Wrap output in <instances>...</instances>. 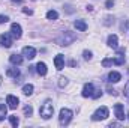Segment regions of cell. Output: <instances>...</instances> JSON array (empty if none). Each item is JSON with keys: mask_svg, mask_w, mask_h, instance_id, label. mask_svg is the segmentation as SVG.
Segmentation results:
<instances>
[{"mask_svg": "<svg viewBox=\"0 0 129 128\" xmlns=\"http://www.w3.org/2000/svg\"><path fill=\"white\" fill-rule=\"evenodd\" d=\"M23 94L27 96H30L33 94V84H24L23 86Z\"/></svg>", "mask_w": 129, "mask_h": 128, "instance_id": "cell-19", "label": "cell"}, {"mask_svg": "<svg viewBox=\"0 0 129 128\" xmlns=\"http://www.w3.org/2000/svg\"><path fill=\"white\" fill-rule=\"evenodd\" d=\"M83 57H84L86 60H92V57H93V53H92V51H89V50H84V53H83Z\"/></svg>", "mask_w": 129, "mask_h": 128, "instance_id": "cell-23", "label": "cell"}, {"mask_svg": "<svg viewBox=\"0 0 129 128\" xmlns=\"http://www.w3.org/2000/svg\"><path fill=\"white\" fill-rule=\"evenodd\" d=\"M107 44H108V47H111V48H119V38H117V35H110Z\"/></svg>", "mask_w": 129, "mask_h": 128, "instance_id": "cell-14", "label": "cell"}, {"mask_svg": "<svg viewBox=\"0 0 129 128\" xmlns=\"http://www.w3.org/2000/svg\"><path fill=\"white\" fill-rule=\"evenodd\" d=\"M105 6H107L108 9H111V8L114 6V2H113V0H107V3H105Z\"/></svg>", "mask_w": 129, "mask_h": 128, "instance_id": "cell-30", "label": "cell"}, {"mask_svg": "<svg viewBox=\"0 0 129 128\" xmlns=\"http://www.w3.org/2000/svg\"><path fill=\"white\" fill-rule=\"evenodd\" d=\"M114 127H119V124H117V122H111V124H110V128H114Z\"/></svg>", "mask_w": 129, "mask_h": 128, "instance_id": "cell-33", "label": "cell"}, {"mask_svg": "<svg viewBox=\"0 0 129 128\" xmlns=\"http://www.w3.org/2000/svg\"><path fill=\"white\" fill-rule=\"evenodd\" d=\"M11 35H12L14 39H20V38H21L23 29H21V26H20L18 23H12V24H11Z\"/></svg>", "mask_w": 129, "mask_h": 128, "instance_id": "cell-5", "label": "cell"}, {"mask_svg": "<svg viewBox=\"0 0 129 128\" xmlns=\"http://www.w3.org/2000/svg\"><path fill=\"white\" fill-rule=\"evenodd\" d=\"M47 18H48V20H53V21H54V20H57V18H59L57 11H54V9L48 11V12H47Z\"/></svg>", "mask_w": 129, "mask_h": 128, "instance_id": "cell-20", "label": "cell"}, {"mask_svg": "<svg viewBox=\"0 0 129 128\" xmlns=\"http://www.w3.org/2000/svg\"><path fill=\"white\" fill-rule=\"evenodd\" d=\"M39 115H41L42 119H50V118L54 115V105H53V101H51V99H47V101L41 105Z\"/></svg>", "mask_w": 129, "mask_h": 128, "instance_id": "cell-2", "label": "cell"}, {"mask_svg": "<svg viewBox=\"0 0 129 128\" xmlns=\"http://www.w3.org/2000/svg\"><path fill=\"white\" fill-rule=\"evenodd\" d=\"M0 84H2V77H0Z\"/></svg>", "mask_w": 129, "mask_h": 128, "instance_id": "cell-35", "label": "cell"}, {"mask_svg": "<svg viewBox=\"0 0 129 128\" xmlns=\"http://www.w3.org/2000/svg\"><path fill=\"white\" fill-rule=\"evenodd\" d=\"M8 21H9V17H8V15H0V24L8 23Z\"/></svg>", "mask_w": 129, "mask_h": 128, "instance_id": "cell-28", "label": "cell"}, {"mask_svg": "<svg viewBox=\"0 0 129 128\" xmlns=\"http://www.w3.org/2000/svg\"><path fill=\"white\" fill-rule=\"evenodd\" d=\"M24 113H26V116H32L33 109L30 107V105H26V107H24Z\"/></svg>", "mask_w": 129, "mask_h": 128, "instance_id": "cell-26", "label": "cell"}, {"mask_svg": "<svg viewBox=\"0 0 129 128\" xmlns=\"http://www.w3.org/2000/svg\"><path fill=\"white\" fill-rule=\"evenodd\" d=\"M9 122H11V125H12V127H18V124H20V121H18V118H17L15 115L9 116Z\"/></svg>", "mask_w": 129, "mask_h": 128, "instance_id": "cell-22", "label": "cell"}, {"mask_svg": "<svg viewBox=\"0 0 129 128\" xmlns=\"http://www.w3.org/2000/svg\"><path fill=\"white\" fill-rule=\"evenodd\" d=\"M120 80H122V74H120V72L111 71V72L108 74V81H110V83H119Z\"/></svg>", "mask_w": 129, "mask_h": 128, "instance_id": "cell-13", "label": "cell"}, {"mask_svg": "<svg viewBox=\"0 0 129 128\" xmlns=\"http://www.w3.org/2000/svg\"><path fill=\"white\" fill-rule=\"evenodd\" d=\"M114 113H116V116H117L119 121H123L125 119V109H123L122 104H116L114 105Z\"/></svg>", "mask_w": 129, "mask_h": 128, "instance_id": "cell-10", "label": "cell"}, {"mask_svg": "<svg viewBox=\"0 0 129 128\" xmlns=\"http://www.w3.org/2000/svg\"><path fill=\"white\" fill-rule=\"evenodd\" d=\"M12 41H14V38H12L11 33H2L0 35V42H2V45L5 48H9L12 45Z\"/></svg>", "mask_w": 129, "mask_h": 128, "instance_id": "cell-6", "label": "cell"}, {"mask_svg": "<svg viewBox=\"0 0 129 128\" xmlns=\"http://www.w3.org/2000/svg\"><path fill=\"white\" fill-rule=\"evenodd\" d=\"M123 94H125V96H129V80H128V83L125 84V89H123Z\"/></svg>", "mask_w": 129, "mask_h": 128, "instance_id": "cell-29", "label": "cell"}, {"mask_svg": "<svg viewBox=\"0 0 129 128\" xmlns=\"http://www.w3.org/2000/svg\"><path fill=\"white\" fill-rule=\"evenodd\" d=\"M74 26H75V29L80 30V32H86V30H87V24H86V21H83V20H77V21L74 23Z\"/></svg>", "mask_w": 129, "mask_h": 128, "instance_id": "cell-15", "label": "cell"}, {"mask_svg": "<svg viewBox=\"0 0 129 128\" xmlns=\"http://www.w3.org/2000/svg\"><path fill=\"white\" fill-rule=\"evenodd\" d=\"M108 92H110L111 95H117V92H116L114 89H111V88H108Z\"/></svg>", "mask_w": 129, "mask_h": 128, "instance_id": "cell-32", "label": "cell"}, {"mask_svg": "<svg viewBox=\"0 0 129 128\" xmlns=\"http://www.w3.org/2000/svg\"><path fill=\"white\" fill-rule=\"evenodd\" d=\"M54 65H56V69L57 71H62L64 68V57L63 54H57L56 57H54Z\"/></svg>", "mask_w": 129, "mask_h": 128, "instance_id": "cell-12", "label": "cell"}, {"mask_svg": "<svg viewBox=\"0 0 129 128\" xmlns=\"http://www.w3.org/2000/svg\"><path fill=\"white\" fill-rule=\"evenodd\" d=\"M47 71H48V68H47V65L44 63V62H39V63L36 65V72H38L39 75H45Z\"/></svg>", "mask_w": 129, "mask_h": 128, "instance_id": "cell-16", "label": "cell"}, {"mask_svg": "<svg viewBox=\"0 0 129 128\" xmlns=\"http://www.w3.org/2000/svg\"><path fill=\"white\" fill-rule=\"evenodd\" d=\"M6 74H8L9 77H15V78H17V77L20 75V69H18V68H9V69L6 71Z\"/></svg>", "mask_w": 129, "mask_h": 128, "instance_id": "cell-18", "label": "cell"}, {"mask_svg": "<svg viewBox=\"0 0 129 128\" xmlns=\"http://www.w3.org/2000/svg\"><path fill=\"white\" fill-rule=\"evenodd\" d=\"M23 12H24V14H29V15H32V14H33L32 9H27V8H24V9H23Z\"/></svg>", "mask_w": 129, "mask_h": 128, "instance_id": "cell-31", "label": "cell"}, {"mask_svg": "<svg viewBox=\"0 0 129 128\" xmlns=\"http://www.w3.org/2000/svg\"><path fill=\"white\" fill-rule=\"evenodd\" d=\"M108 115H110V110H108L107 107H99L96 112L93 113L92 119H93V121H104V119L108 118Z\"/></svg>", "mask_w": 129, "mask_h": 128, "instance_id": "cell-4", "label": "cell"}, {"mask_svg": "<svg viewBox=\"0 0 129 128\" xmlns=\"http://www.w3.org/2000/svg\"><path fill=\"white\" fill-rule=\"evenodd\" d=\"M6 104H8L9 109L15 110V109L18 107V104H20V99H18L17 96H14V95H8L6 96Z\"/></svg>", "mask_w": 129, "mask_h": 128, "instance_id": "cell-7", "label": "cell"}, {"mask_svg": "<svg viewBox=\"0 0 129 128\" xmlns=\"http://www.w3.org/2000/svg\"><path fill=\"white\" fill-rule=\"evenodd\" d=\"M9 62L12 65H21L23 63V56H20V54H11Z\"/></svg>", "mask_w": 129, "mask_h": 128, "instance_id": "cell-17", "label": "cell"}, {"mask_svg": "<svg viewBox=\"0 0 129 128\" xmlns=\"http://www.w3.org/2000/svg\"><path fill=\"white\" fill-rule=\"evenodd\" d=\"M14 3H21V0H12Z\"/></svg>", "mask_w": 129, "mask_h": 128, "instance_id": "cell-34", "label": "cell"}, {"mask_svg": "<svg viewBox=\"0 0 129 128\" xmlns=\"http://www.w3.org/2000/svg\"><path fill=\"white\" fill-rule=\"evenodd\" d=\"M101 95H102V91H101V89H95V91H93V95H92V98L98 99Z\"/></svg>", "mask_w": 129, "mask_h": 128, "instance_id": "cell-27", "label": "cell"}, {"mask_svg": "<svg viewBox=\"0 0 129 128\" xmlns=\"http://www.w3.org/2000/svg\"><path fill=\"white\" fill-rule=\"evenodd\" d=\"M77 39V36H75V33L72 32H62L57 38H56V42L59 44V45H62V47H66V45H71L74 41Z\"/></svg>", "mask_w": 129, "mask_h": 128, "instance_id": "cell-1", "label": "cell"}, {"mask_svg": "<svg viewBox=\"0 0 129 128\" xmlns=\"http://www.w3.org/2000/svg\"><path fill=\"white\" fill-rule=\"evenodd\" d=\"M125 60H126V57H125V48H120L117 51V56L113 59V63L114 65H123Z\"/></svg>", "mask_w": 129, "mask_h": 128, "instance_id": "cell-8", "label": "cell"}, {"mask_svg": "<svg viewBox=\"0 0 129 128\" xmlns=\"http://www.w3.org/2000/svg\"><path fill=\"white\" fill-rule=\"evenodd\" d=\"M72 119V110L69 109H62L60 110V115H59V122L60 125H68Z\"/></svg>", "mask_w": 129, "mask_h": 128, "instance_id": "cell-3", "label": "cell"}, {"mask_svg": "<svg viewBox=\"0 0 129 128\" xmlns=\"http://www.w3.org/2000/svg\"><path fill=\"white\" fill-rule=\"evenodd\" d=\"M6 112H8V107H6L5 104H0V121H3V119H5Z\"/></svg>", "mask_w": 129, "mask_h": 128, "instance_id": "cell-21", "label": "cell"}, {"mask_svg": "<svg viewBox=\"0 0 129 128\" xmlns=\"http://www.w3.org/2000/svg\"><path fill=\"white\" fill-rule=\"evenodd\" d=\"M23 56L26 57V59H29V60H32V59H35V56H36V50L33 48V47H24L23 48Z\"/></svg>", "mask_w": 129, "mask_h": 128, "instance_id": "cell-9", "label": "cell"}, {"mask_svg": "<svg viewBox=\"0 0 129 128\" xmlns=\"http://www.w3.org/2000/svg\"><path fill=\"white\" fill-rule=\"evenodd\" d=\"M68 84V78L66 77H60L59 78V88H64Z\"/></svg>", "mask_w": 129, "mask_h": 128, "instance_id": "cell-24", "label": "cell"}, {"mask_svg": "<svg viewBox=\"0 0 129 128\" xmlns=\"http://www.w3.org/2000/svg\"><path fill=\"white\" fill-rule=\"evenodd\" d=\"M111 65H113V59H104L102 60V66H105V68H108Z\"/></svg>", "mask_w": 129, "mask_h": 128, "instance_id": "cell-25", "label": "cell"}, {"mask_svg": "<svg viewBox=\"0 0 129 128\" xmlns=\"http://www.w3.org/2000/svg\"><path fill=\"white\" fill-rule=\"evenodd\" d=\"M93 91H95V86L92 83H86L84 88H83V96L84 98H89V96L93 95Z\"/></svg>", "mask_w": 129, "mask_h": 128, "instance_id": "cell-11", "label": "cell"}]
</instances>
